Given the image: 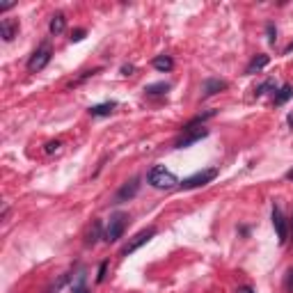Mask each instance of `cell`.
<instances>
[{
    "instance_id": "30bf717a",
    "label": "cell",
    "mask_w": 293,
    "mask_h": 293,
    "mask_svg": "<svg viewBox=\"0 0 293 293\" xmlns=\"http://www.w3.org/2000/svg\"><path fill=\"white\" fill-rule=\"evenodd\" d=\"M16 32H19V21H14V19H3V21H0V37H3L5 41L14 39Z\"/></svg>"
},
{
    "instance_id": "8fae6325",
    "label": "cell",
    "mask_w": 293,
    "mask_h": 293,
    "mask_svg": "<svg viewBox=\"0 0 293 293\" xmlns=\"http://www.w3.org/2000/svg\"><path fill=\"white\" fill-rule=\"evenodd\" d=\"M114 108H117V103H114V101H105V103L92 105L90 114H92V117H108V114L114 112Z\"/></svg>"
},
{
    "instance_id": "7c38bea8",
    "label": "cell",
    "mask_w": 293,
    "mask_h": 293,
    "mask_svg": "<svg viewBox=\"0 0 293 293\" xmlns=\"http://www.w3.org/2000/svg\"><path fill=\"white\" fill-rule=\"evenodd\" d=\"M151 65H154V69L163 71V74H167V71H172V69H174V60L169 57V55H156Z\"/></svg>"
},
{
    "instance_id": "83f0119b",
    "label": "cell",
    "mask_w": 293,
    "mask_h": 293,
    "mask_svg": "<svg viewBox=\"0 0 293 293\" xmlns=\"http://www.w3.org/2000/svg\"><path fill=\"white\" fill-rule=\"evenodd\" d=\"M14 7V3H5V5H0V12H7V10H12Z\"/></svg>"
},
{
    "instance_id": "d4e9b609",
    "label": "cell",
    "mask_w": 293,
    "mask_h": 293,
    "mask_svg": "<svg viewBox=\"0 0 293 293\" xmlns=\"http://www.w3.org/2000/svg\"><path fill=\"white\" fill-rule=\"evenodd\" d=\"M133 71H135V67H122V74H124V76H131V74H133Z\"/></svg>"
},
{
    "instance_id": "4316f807",
    "label": "cell",
    "mask_w": 293,
    "mask_h": 293,
    "mask_svg": "<svg viewBox=\"0 0 293 293\" xmlns=\"http://www.w3.org/2000/svg\"><path fill=\"white\" fill-rule=\"evenodd\" d=\"M236 293H254V288H252V286H241Z\"/></svg>"
},
{
    "instance_id": "52a82bcc",
    "label": "cell",
    "mask_w": 293,
    "mask_h": 293,
    "mask_svg": "<svg viewBox=\"0 0 293 293\" xmlns=\"http://www.w3.org/2000/svg\"><path fill=\"white\" fill-rule=\"evenodd\" d=\"M209 135V129H193V131H186V135L184 138H179L177 140V149H186V147H190V144H195V142H199V140H204Z\"/></svg>"
},
{
    "instance_id": "277c9868",
    "label": "cell",
    "mask_w": 293,
    "mask_h": 293,
    "mask_svg": "<svg viewBox=\"0 0 293 293\" xmlns=\"http://www.w3.org/2000/svg\"><path fill=\"white\" fill-rule=\"evenodd\" d=\"M154 236H156V227H147V229H142V231H138L133 239H131L129 243L124 245V248H122V257H129V254H133L135 250H140L142 245L149 243Z\"/></svg>"
},
{
    "instance_id": "484cf974",
    "label": "cell",
    "mask_w": 293,
    "mask_h": 293,
    "mask_svg": "<svg viewBox=\"0 0 293 293\" xmlns=\"http://www.w3.org/2000/svg\"><path fill=\"white\" fill-rule=\"evenodd\" d=\"M74 293H90V291H87L83 284H78V286H74Z\"/></svg>"
},
{
    "instance_id": "cb8c5ba5",
    "label": "cell",
    "mask_w": 293,
    "mask_h": 293,
    "mask_svg": "<svg viewBox=\"0 0 293 293\" xmlns=\"http://www.w3.org/2000/svg\"><path fill=\"white\" fill-rule=\"evenodd\" d=\"M85 35H87V32H85L83 28H80V30L71 32V41H83V39H85Z\"/></svg>"
},
{
    "instance_id": "6da1fadb",
    "label": "cell",
    "mask_w": 293,
    "mask_h": 293,
    "mask_svg": "<svg viewBox=\"0 0 293 293\" xmlns=\"http://www.w3.org/2000/svg\"><path fill=\"white\" fill-rule=\"evenodd\" d=\"M126 227H129V213H124V211L112 213V215H110V220H108V224H105L103 241H105V243H117V241L124 236Z\"/></svg>"
},
{
    "instance_id": "603a6c76",
    "label": "cell",
    "mask_w": 293,
    "mask_h": 293,
    "mask_svg": "<svg viewBox=\"0 0 293 293\" xmlns=\"http://www.w3.org/2000/svg\"><path fill=\"white\" fill-rule=\"evenodd\" d=\"M266 30H268V41H270V44H275V39H277V37H275V35H277L275 25H273V23H268V25H266Z\"/></svg>"
},
{
    "instance_id": "4dcf8cb0",
    "label": "cell",
    "mask_w": 293,
    "mask_h": 293,
    "mask_svg": "<svg viewBox=\"0 0 293 293\" xmlns=\"http://www.w3.org/2000/svg\"><path fill=\"white\" fill-rule=\"evenodd\" d=\"M291 229H293V224H291Z\"/></svg>"
},
{
    "instance_id": "d6986e66",
    "label": "cell",
    "mask_w": 293,
    "mask_h": 293,
    "mask_svg": "<svg viewBox=\"0 0 293 293\" xmlns=\"http://www.w3.org/2000/svg\"><path fill=\"white\" fill-rule=\"evenodd\" d=\"M270 87H275V83H273V80H266V83H263V85H259L257 90H254V94H257V96H261V94H266V90H270Z\"/></svg>"
},
{
    "instance_id": "7402d4cb",
    "label": "cell",
    "mask_w": 293,
    "mask_h": 293,
    "mask_svg": "<svg viewBox=\"0 0 293 293\" xmlns=\"http://www.w3.org/2000/svg\"><path fill=\"white\" fill-rule=\"evenodd\" d=\"M105 270H108V261H103V263L99 266V275H96V282H99V284L105 279Z\"/></svg>"
},
{
    "instance_id": "9c48e42d",
    "label": "cell",
    "mask_w": 293,
    "mask_h": 293,
    "mask_svg": "<svg viewBox=\"0 0 293 293\" xmlns=\"http://www.w3.org/2000/svg\"><path fill=\"white\" fill-rule=\"evenodd\" d=\"M273 224H275V231H277V241L279 243H286V220H284L279 206L273 209Z\"/></svg>"
},
{
    "instance_id": "4fadbf2b",
    "label": "cell",
    "mask_w": 293,
    "mask_h": 293,
    "mask_svg": "<svg viewBox=\"0 0 293 293\" xmlns=\"http://www.w3.org/2000/svg\"><path fill=\"white\" fill-rule=\"evenodd\" d=\"M270 62V57L268 55H257V57H252V62L248 65V69H245V74H254V71H259V69H263V67L268 65Z\"/></svg>"
},
{
    "instance_id": "2e32d148",
    "label": "cell",
    "mask_w": 293,
    "mask_h": 293,
    "mask_svg": "<svg viewBox=\"0 0 293 293\" xmlns=\"http://www.w3.org/2000/svg\"><path fill=\"white\" fill-rule=\"evenodd\" d=\"M211 117H215V110H209V112H204V114H197L195 120H190L188 124L184 126V131H193L197 124H204V122H206V120H211Z\"/></svg>"
},
{
    "instance_id": "f1b7e54d",
    "label": "cell",
    "mask_w": 293,
    "mask_h": 293,
    "mask_svg": "<svg viewBox=\"0 0 293 293\" xmlns=\"http://www.w3.org/2000/svg\"><path fill=\"white\" fill-rule=\"evenodd\" d=\"M286 179H288V181H293V169H288V172H286Z\"/></svg>"
},
{
    "instance_id": "ffe728a7",
    "label": "cell",
    "mask_w": 293,
    "mask_h": 293,
    "mask_svg": "<svg viewBox=\"0 0 293 293\" xmlns=\"http://www.w3.org/2000/svg\"><path fill=\"white\" fill-rule=\"evenodd\" d=\"M284 288H286L288 293H293V268L286 273V277H284Z\"/></svg>"
},
{
    "instance_id": "e0dca14e",
    "label": "cell",
    "mask_w": 293,
    "mask_h": 293,
    "mask_svg": "<svg viewBox=\"0 0 293 293\" xmlns=\"http://www.w3.org/2000/svg\"><path fill=\"white\" fill-rule=\"evenodd\" d=\"M288 99H293V87H291V85H282V90H279L277 96H275V105L286 103Z\"/></svg>"
},
{
    "instance_id": "ba28073f",
    "label": "cell",
    "mask_w": 293,
    "mask_h": 293,
    "mask_svg": "<svg viewBox=\"0 0 293 293\" xmlns=\"http://www.w3.org/2000/svg\"><path fill=\"white\" fill-rule=\"evenodd\" d=\"M227 90V80H220V78H206L202 83V92L204 96H213L218 94V92Z\"/></svg>"
},
{
    "instance_id": "ac0fdd59",
    "label": "cell",
    "mask_w": 293,
    "mask_h": 293,
    "mask_svg": "<svg viewBox=\"0 0 293 293\" xmlns=\"http://www.w3.org/2000/svg\"><path fill=\"white\" fill-rule=\"evenodd\" d=\"M99 236H101V222H96L94 224V229L90 231V239H87V245H94L96 241H99Z\"/></svg>"
},
{
    "instance_id": "5b68a950",
    "label": "cell",
    "mask_w": 293,
    "mask_h": 293,
    "mask_svg": "<svg viewBox=\"0 0 293 293\" xmlns=\"http://www.w3.org/2000/svg\"><path fill=\"white\" fill-rule=\"evenodd\" d=\"M50 55H53V53H50L48 46H44V48L35 50V53H32V57L28 60V71H32V74L41 71V69H44V67L50 62Z\"/></svg>"
},
{
    "instance_id": "5bb4252c",
    "label": "cell",
    "mask_w": 293,
    "mask_h": 293,
    "mask_svg": "<svg viewBox=\"0 0 293 293\" xmlns=\"http://www.w3.org/2000/svg\"><path fill=\"white\" fill-rule=\"evenodd\" d=\"M50 32L53 35H60V32H65V28H67V19H65V14H55L53 19H50Z\"/></svg>"
},
{
    "instance_id": "8992f818",
    "label": "cell",
    "mask_w": 293,
    "mask_h": 293,
    "mask_svg": "<svg viewBox=\"0 0 293 293\" xmlns=\"http://www.w3.org/2000/svg\"><path fill=\"white\" fill-rule=\"evenodd\" d=\"M140 190V179H131L129 184H124L120 190H117V195H114V204H124L129 202V199H133L135 195H138Z\"/></svg>"
},
{
    "instance_id": "7a4b0ae2",
    "label": "cell",
    "mask_w": 293,
    "mask_h": 293,
    "mask_svg": "<svg viewBox=\"0 0 293 293\" xmlns=\"http://www.w3.org/2000/svg\"><path fill=\"white\" fill-rule=\"evenodd\" d=\"M147 181H149V186H154V188H158V190H172L179 186V179H177L167 167H163V165L151 167L149 174H147Z\"/></svg>"
},
{
    "instance_id": "44dd1931",
    "label": "cell",
    "mask_w": 293,
    "mask_h": 293,
    "mask_svg": "<svg viewBox=\"0 0 293 293\" xmlns=\"http://www.w3.org/2000/svg\"><path fill=\"white\" fill-rule=\"evenodd\" d=\"M60 147H62L60 140H55V142H48V144H46V154H55V151H60Z\"/></svg>"
},
{
    "instance_id": "f546056e",
    "label": "cell",
    "mask_w": 293,
    "mask_h": 293,
    "mask_svg": "<svg viewBox=\"0 0 293 293\" xmlns=\"http://www.w3.org/2000/svg\"><path fill=\"white\" fill-rule=\"evenodd\" d=\"M291 50H293V41H291V44L286 46V53H291Z\"/></svg>"
},
{
    "instance_id": "3957f363",
    "label": "cell",
    "mask_w": 293,
    "mask_h": 293,
    "mask_svg": "<svg viewBox=\"0 0 293 293\" xmlns=\"http://www.w3.org/2000/svg\"><path fill=\"white\" fill-rule=\"evenodd\" d=\"M218 177V167H209V169H202V172H195L193 177H188V179L181 181V188L184 190H193V188H202V186L211 184V181Z\"/></svg>"
},
{
    "instance_id": "9a60e30c",
    "label": "cell",
    "mask_w": 293,
    "mask_h": 293,
    "mask_svg": "<svg viewBox=\"0 0 293 293\" xmlns=\"http://www.w3.org/2000/svg\"><path fill=\"white\" fill-rule=\"evenodd\" d=\"M144 92L149 96H160V94H167L169 92V83H156V85H147Z\"/></svg>"
}]
</instances>
